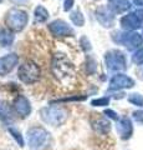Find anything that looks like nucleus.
<instances>
[{
	"mask_svg": "<svg viewBox=\"0 0 143 150\" xmlns=\"http://www.w3.org/2000/svg\"><path fill=\"white\" fill-rule=\"evenodd\" d=\"M51 69H52V74L55 75V78L63 84H68L75 79V75H76L75 67L65 56V54L57 53L54 55Z\"/></svg>",
	"mask_w": 143,
	"mask_h": 150,
	"instance_id": "1",
	"label": "nucleus"
},
{
	"mask_svg": "<svg viewBox=\"0 0 143 150\" xmlns=\"http://www.w3.org/2000/svg\"><path fill=\"white\" fill-rule=\"evenodd\" d=\"M40 115L46 124H50L52 126H60L67 120L68 112L65 108L52 105L49 108H44L40 110Z\"/></svg>",
	"mask_w": 143,
	"mask_h": 150,
	"instance_id": "2",
	"label": "nucleus"
},
{
	"mask_svg": "<svg viewBox=\"0 0 143 150\" xmlns=\"http://www.w3.org/2000/svg\"><path fill=\"white\" fill-rule=\"evenodd\" d=\"M27 142L33 150H44L50 142V134L44 128L34 126L27 130Z\"/></svg>",
	"mask_w": 143,
	"mask_h": 150,
	"instance_id": "3",
	"label": "nucleus"
},
{
	"mask_svg": "<svg viewBox=\"0 0 143 150\" xmlns=\"http://www.w3.org/2000/svg\"><path fill=\"white\" fill-rule=\"evenodd\" d=\"M27 21H29L27 13L21 10V9H17V8L10 9L5 18V23H6L8 28L13 31H21L26 26Z\"/></svg>",
	"mask_w": 143,
	"mask_h": 150,
	"instance_id": "4",
	"label": "nucleus"
},
{
	"mask_svg": "<svg viewBox=\"0 0 143 150\" xmlns=\"http://www.w3.org/2000/svg\"><path fill=\"white\" fill-rule=\"evenodd\" d=\"M17 76L24 84H34L40 79V68L36 63L26 60L19 67Z\"/></svg>",
	"mask_w": 143,
	"mask_h": 150,
	"instance_id": "5",
	"label": "nucleus"
},
{
	"mask_svg": "<svg viewBox=\"0 0 143 150\" xmlns=\"http://www.w3.org/2000/svg\"><path fill=\"white\" fill-rule=\"evenodd\" d=\"M112 39L118 44L124 45L128 50H133L141 46L143 44V38L141 34L135 31H127V33H114L112 35Z\"/></svg>",
	"mask_w": 143,
	"mask_h": 150,
	"instance_id": "6",
	"label": "nucleus"
},
{
	"mask_svg": "<svg viewBox=\"0 0 143 150\" xmlns=\"http://www.w3.org/2000/svg\"><path fill=\"white\" fill-rule=\"evenodd\" d=\"M105 63L107 69L112 71H122L127 68V60L122 51L110 50L105 55Z\"/></svg>",
	"mask_w": 143,
	"mask_h": 150,
	"instance_id": "7",
	"label": "nucleus"
},
{
	"mask_svg": "<svg viewBox=\"0 0 143 150\" xmlns=\"http://www.w3.org/2000/svg\"><path fill=\"white\" fill-rule=\"evenodd\" d=\"M135 86L133 79L127 76L124 74H116L110 80V89L111 90H119V89H130Z\"/></svg>",
	"mask_w": 143,
	"mask_h": 150,
	"instance_id": "8",
	"label": "nucleus"
},
{
	"mask_svg": "<svg viewBox=\"0 0 143 150\" xmlns=\"http://www.w3.org/2000/svg\"><path fill=\"white\" fill-rule=\"evenodd\" d=\"M49 30L51 31L52 35L59 36V38L68 36V35L73 34L72 28L63 20H54L52 23H50L49 24Z\"/></svg>",
	"mask_w": 143,
	"mask_h": 150,
	"instance_id": "9",
	"label": "nucleus"
},
{
	"mask_svg": "<svg viewBox=\"0 0 143 150\" xmlns=\"http://www.w3.org/2000/svg\"><path fill=\"white\" fill-rule=\"evenodd\" d=\"M13 109L20 118H26V116H29L30 112H31L30 101L27 100L24 95H17L15 98V100H14Z\"/></svg>",
	"mask_w": 143,
	"mask_h": 150,
	"instance_id": "10",
	"label": "nucleus"
},
{
	"mask_svg": "<svg viewBox=\"0 0 143 150\" xmlns=\"http://www.w3.org/2000/svg\"><path fill=\"white\" fill-rule=\"evenodd\" d=\"M19 58L16 54H8L0 58V76L9 74L17 65Z\"/></svg>",
	"mask_w": 143,
	"mask_h": 150,
	"instance_id": "11",
	"label": "nucleus"
},
{
	"mask_svg": "<svg viewBox=\"0 0 143 150\" xmlns=\"http://www.w3.org/2000/svg\"><path fill=\"white\" fill-rule=\"evenodd\" d=\"M113 11L107 6H101L96 10V18L97 20L100 21L101 25H103L105 28H110L113 25L114 23V15H113Z\"/></svg>",
	"mask_w": 143,
	"mask_h": 150,
	"instance_id": "12",
	"label": "nucleus"
},
{
	"mask_svg": "<svg viewBox=\"0 0 143 150\" xmlns=\"http://www.w3.org/2000/svg\"><path fill=\"white\" fill-rule=\"evenodd\" d=\"M121 25L123 29H126V30H137V29H140V28H143L136 11L124 15L121 19Z\"/></svg>",
	"mask_w": 143,
	"mask_h": 150,
	"instance_id": "13",
	"label": "nucleus"
},
{
	"mask_svg": "<svg viewBox=\"0 0 143 150\" xmlns=\"http://www.w3.org/2000/svg\"><path fill=\"white\" fill-rule=\"evenodd\" d=\"M117 121L118 123H117L116 129H117V133L119 137H121V139H123V140L130 139L133 133V126H132L131 120L128 118H121Z\"/></svg>",
	"mask_w": 143,
	"mask_h": 150,
	"instance_id": "14",
	"label": "nucleus"
},
{
	"mask_svg": "<svg viewBox=\"0 0 143 150\" xmlns=\"http://www.w3.org/2000/svg\"><path fill=\"white\" fill-rule=\"evenodd\" d=\"M130 0H108V8L114 14L124 13L130 9Z\"/></svg>",
	"mask_w": 143,
	"mask_h": 150,
	"instance_id": "15",
	"label": "nucleus"
},
{
	"mask_svg": "<svg viewBox=\"0 0 143 150\" xmlns=\"http://www.w3.org/2000/svg\"><path fill=\"white\" fill-rule=\"evenodd\" d=\"M92 128H93L95 131H97L100 134H107L111 129V124L105 118H98L96 121L92 123Z\"/></svg>",
	"mask_w": 143,
	"mask_h": 150,
	"instance_id": "16",
	"label": "nucleus"
},
{
	"mask_svg": "<svg viewBox=\"0 0 143 150\" xmlns=\"http://www.w3.org/2000/svg\"><path fill=\"white\" fill-rule=\"evenodd\" d=\"M13 118V110L9 104L6 101H0V119L4 121H11Z\"/></svg>",
	"mask_w": 143,
	"mask_h": 150,
	"instance_id": "17",
	"label": "nucleus"
},
{
	"mask_svg": "<svg viewBox=\"0 0 143 150\" xmlns=\"http://www.w3.org/2000/svg\"><path fill=\"white\" fill-rule=\"evenodd\" d=\"M14 34L11 30H8V29H1L0 30V45L3 46H9L13 44L14 41Z\"/></svg>",
	"mask_w": 143,
	"mask_h": 150,
	"instance_id": "18",
	"label": "nucleus"
},
{
	"mask_svg": "<svg viewBox=\"0 0 143 150\" xmlns=\"http://www.w3.org/2000/svg\"><path fill=\"white\" fill-rule=\"evenodd\" d=\"M49 18V11L43 6L38 5L35 9V21L36 23H45Z\"/></svg>",
	"mask_w": 143,
	"mask_h": 150,
	"instance_id": "19",
	"label": "nucleus"
},
{
	"mask_svg": "<svg viewBox=\"0 0 143 150\" xmlns=\"http://www.w3.org/2000/svg\"><path fill=\"white\" fill-rule=\"evenodd\" d=\"M70 19L71 21L77 26H84L85 25V18L82 15V13L80 10H75L70 14Z\"/></svg>",
	"mask_w": 143,
	"mask_h": 150,
	"instance_id": "20",
	"label": "nucleus"
},
{
	"mask_svg": "<svg viewBox=\"0 0 143 150\" xmlns=\"http://www.w3.org/2000/svg\"><path fill=\"white\" fill-rule=\"evenodd\" d=\"M128 101H130L131 104L136 105V106L143 108V95H141V94H137V93L130 94V96H128Z\"/></svg>",
	"mask_w": 143,
	"mask_h": 150,
	"instance_id": "21",
	"label": "nucleus"
},
{
	"mask_svg": "<svg viewBox=\"0 0 143 150\" xmlns=\"http://www.w3.org/2000/svg\"><path fill=\"white\" fill-rule=\"evenodd\" d=\"M9 133H10L11 137L15 139V142L20 145V146H24V139H22L21 137V134H20V131L19 130H16V129H14V128H9Z\"/></svg>",
	"mask_w": 143,
	"mask_h": 150,
	"instance_id": "22",
	"label": "nucleus"
},
{
	"mask_svg": "<svg viewBox=\"0 0 143 150\" xmlns=\"http://www.w3.org/2000/svg\"><path fill=\"white\" fill-rule=\"evenodd\" d=\"M132 62L137 64V65H142L143 64V48L138 49L135 54L132 55Z\"/></svg>",
	"mask_w": 143,
	"mask_h": 150,
	"instance_id": "23",
	"label": "nucleus"
},
{
	"mask_svg": "<svg viewBox=\"0 0 143 150\" xmlns=\"http://www.w3.org/2000/svg\"><path fill=\"white\" fill-rule=\"evenodd\" d=\"M110 104V98L105 96V98H100V99H95L91 101V105L93 106H106Z\"/></svg>",
	"mask_w": 143,
	"mask_h": 150,
	"instance_id": "24",
	"label": "nucleus"
},
{
	"mask_svg": "<svg viewBox=\"0 0 143 150\" xmlns=\"http://www.w3.org/2000/svg\"><path fill=\"white\" fill-rule=\"evenodd\" d=\"M87 71L90 74H93L96 71V69H97V65H96V62L93 59H89L87 60Z\"/></svg>",
	"mask_w": 143,
	"mask_h": 150,
	"instance_id": "25",
	"label": "nucleus"
},
{
	"mask_svg": "<svg viewBox=\"0 0 143 150\" xmlns=\"http://www.w3.org/2000/svg\"><path fill=\"white\" fill-rule=\"evenodd\" d=\"M80 44H81L82 49H84L85 51H90V50H91L90 41H89V39H87L86 36H82V38H81V40H80Z\"/></svg>",
	"mask_w": 143,
	"mask_h": 150,
	"instance_id": "26",
	"label": "nucleus"
},
{
	"mask_svg": "<svg viewBox=\"0 0 143 150\" xmlns=\"http://www.w3.org/2000/svg\"><path fill=\"white\" fill-rule=\"evenodd\" d=\"M133 118L137 123H141L143 124V110H138V111H135L133 112Z\"/></svg>",
	"mask_w": 143,
	"mask_h": 150,
	"instance_id": "27",
	"label": "nucleus"
},
{
	"mask_svg": "<svg viewBox=\"0 0 143 150\" xmlns=\"http://www.w3.org/2000/svg\"><path fill=\"white\" fill-rule=\"evenodd\" d=\"M105 115H107L108 118L113 119V120H119L118 115H117V112H114L113 110H111V109H107V110H105Z\"/></svg>",
	"mask_w": 143,
	"mask_h": 150,
	"instance_id": "28",
	"label": "nucleus"
},
{
	"mask_svg": "<svg viewBox=\"0 0 143 150\" xmlns=\"http://www.w3.org/2000/svg\"><path fill=\"white\" fill-rule=\"evenodd\" d=\"M73 4H75V0H65V3H63V10L70 11L71 8L73 6Z\"/></svg>",
	"mask_w": 143,
	"mask_h": 150,
	"instance_id": "29",
	"label": "nucleus"
},
{
	"mask_svg": "<svg viewBox=\"0 0 143 150\" xmlns=\"http://www.w3.org/2000/svg\"><path fill=\"white\" fill-rule=\"evenodd\" d=\"M136 13H137V15H138V18H140V20L142 23V26H143V9H138V10H136Z\"/></svg>",
	"mask_w": 143,
	"mask_h": 150,
	"instance_id": "30",
	"label": "nucleus"
},
{
	"mask_svg": "<svg viewBox=\"0 0 143 150\" xmlns=\"http://www.w3.org/2000/svg\"><path fill=\"white\" fill-rule=\"evenodd\" d=\"M133 3L137 6H143V0H133Z\"/></svg>",
	"mask_w": 143,
	"mask_h": 150,
	"instance_id": "31",
	"label": "nucleus"
},
{
	"mask_svg": "<svg viewBox=\"0 0 143 150\" xmlns=\"http://www.w3.org/2000/svg\"><path fill=\"white\" fill-rule=\"evenodd\" d=\"M11 1L15 4H25V3H27V0H11Z\"/></svg>",
	"mask_w": 143,
	"mask_h": 150,
	"instance_id": "32",
	"label": "nucleus"
},
{
	"mask_svg": "<svg viewBox=\"0 0 143 150\" xmlns=\"http://www.w3.org/2000/svg\"><path fill=\"white\" fill-rule=\"evenodd\" d=\"M1 1H3V0H0V3H1Z\"/></svg>",
	"mask_w": 143,
	"mask_h": 150,
	"instance_id": "33",
	"label": "nucleus"
}]
</instances>
